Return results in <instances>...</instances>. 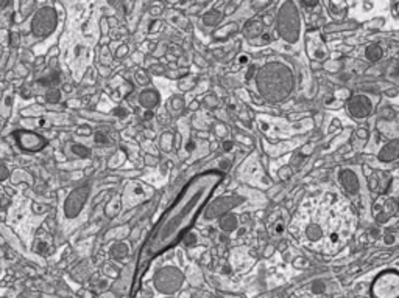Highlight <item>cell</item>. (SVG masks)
Masks as SVG:
<instances>
[{
  "label": "cell",
  "instance_id": "ba28073f",
  "mask_svg": "<svg viewBox=\"0 0 399 298\" xmlns=\"http://www.w3.org/2000/svg\"><path fill=\"white\" fill-rule=\"evenodd\" d=\"M342 183H343V186L346 188V191H349L351 194L357 193V190H359L357 177L354 176V172H351V171H345L342 174Z\"/></svg>",
  "mask_w": 399,
  "mask_h": 298
},
{
  "label": "cell",
  "instance_id": "277c9868",
  "mask_svg": "<svg viewBox=\"0 0 399 298\" xmlns=\"http://www.w3.org/2000/svg\"><path fill=\"white\" fill-rule=\"evenodd\" d=\"M89 194V188L88 186H81V188L75 190L74 193H72L69 197H67V201H66V205H64V211H66V216L67 218H75L84 202H86V197Z\"/></svg>",
  "mask_w": 399,
  "mask_h": 298
},
{
  "label": "cell",
  "instance_id": "8992f818",
  "mask_svg": "<svg viewBox=\"0 0 399 298\" xmlns=\"http://www.w3.org/2000/svg\"><path fill=\"white\" fill-rule=\"evenodd\" d=\"M349 109H351L353 115H356V117H365V115L370 114L371 106H370V103H368V99H367V98H364V96H357V98L353 99V103L349 104Z\"/></svg>",
  "mask_w": 399,
  "mask_h": 298
},
{
  "label": "cell",
  "instance_id": "6da1fadb",
  "mask_svg": "<svg viewBox=\"0 0 399 298\" xmlns=\"http://www.w3.org/2000/svg\"><path fill=\"white\" fill-rule=\"evenodd\" d=\"M222 171H206L193 177L165 210L154 230L143 242L139 255L137 280L143 275L145 267L158 255L176 245L193 225L203 207L208 204L212 193L223 180Z\"/></svg>",
  "mask_w": 399,
  "mask_h": 298
},
{
  "label": "cell",
  "instance_id": "9a60e30c",
  "mask_svg": "<svg viewBox=\"0 0 399 298\" xmlns=\"http://www.w3.org/2000/svg\"><path fill=\"white\" fill-rule=\"evenodd\" d=\"M47 98H48V101H58L59 93H58V92H52V93H48V95H47Z\"/></svg>",
  "mask_w": 399,
  "mask_h": 298
},
{
  "label": "cell",
  "instance_id": "30bf717a",
  "mask_svg": "<svg viewBox=\"0 0 399 298\" xmlns=\"http://www.w3.org/2000/svg\"><path fill=\"white\" fill-rule=\"evenodd\" d=\"M398 155V149H396V143H392L389 146L384 148V151L381 152V158L382 160H393Z\"/></svg>",
  "mask_w": 399,
  "mask_h": 298
},
{
  "label": "cell",
  "instance_id": "5bb4252c",
  "mask_svg": "<svg viewBox=\"0 0 399 298\" xmlns=\"http://www.w3.org/2000/svg\"><path fill=\"white\" fill-rule=\"evenodd\" d=\"M74 152H77V154H80V155H83V157H88L91 152H89V149H86L84 146H81V145H75L74 146Z\"/></svg>",
  "mask_w": 399,
  "mask_h": 298
},
{
  "label": "cell",
  "instance_id": "5b68a950",
  "mask_svg": "<svg viewBox=\"0 0 399 298\" xmlns=\"http://www.w3.org/2000/svg\"><path fill=\"white\" fill-rule=\"evenodd\" d=\"M16 135V140H17V145L23 149V151H30V152H34V151H39L45 146V140L42 139L41 135L34 134V132H30V131H19L14 134Z\"/></svg>",
  "mask_w": 399,
  "mask_h": 298
},
{
  "label": "cell",
  "instance_id": "3957f363",
  "mask_svg": "<svg viewBox=\"0 0 399 298\" xmlns=\"http://www.w3.org/2000/svg\"><path fill=\"white\" fill-rule=\"evenodd\" d=\"M55 25H56L55 11L52 8H44L34 16L31 30L38 37H42V36L50 34L55 28Z\"/></svg>",
  "mask_w": 399,
  "mask_h": 298
},
{
  "label": "cell",
  "instance_id": "d6986e66",
  "mask_svg": "<svg viewBox=\"0 0 399 298\" xmlns=\"http://www.w3.org/2000/svg\"><path fill=\"white\" fill-rule=\"evenodd\" d=\"M3 5H5V2H0V8H2Z\"/></svg>",
  "mask_w": 399,
  "mask_h": 298
},
{
  "label": "cell",
  "instance_id": "52a82bcc",
  "mask_svg": "<svg viewBox=\"0 0 399 298\" xmlns=\"http://www.w3.org/2000/svg\"><path fill=\"white\" fill-rule=\"evenodd\" d=\"M237 199H240V197H220L219 201L214 204V207H211V210H209L211 213L208 216H215V215H219L220 211L229 210L231 207H234L236 204L240 202V201H237Z\"/></svg>",
  "mask_w": 399,
  "mask_h": 298
},
{
  "label": "cell",
  "instance_id": "9c48e42d",
  "mask_svg": "<svg viewBox=\"0 0 399 298\" xmlns=\"http://www.w3.org/2000/svg\"><path fill=\"white\" fill-rule=\"evenodd\" d=\"M140 103L145 107H153L156 103H158V95H156L154 92H145L140 96Z\"/></svg>",
  "mask_w": 399,
  "mask_h": 298
},
{
  "label": "cell",
  "instance_id": "8fae6325",
  "mask_svg": "<svg viewBox=\"0 0 399 298\" xmlns=\"http://www.w3.org/2000/svg\"><path fill=\"white\" fill-rule=\"evenodd\" d=\"M367 56H368V59H371V61H378V59H381V56H382V50H381V47H379V45H370L368 50H367Z\"/></svg>",
  "mask_w": 399,
  "mask_h": 298
},
{
  "label": "cell",
  "instance_id": "4fadbf2b",
  "mask_svg": "<svg viewBox=\"0 0 399 298\" xmlns=\"http://www.w3.org/2000/svg\"><path fill=\"white\" fill-rule=\"evenodd\" d=\"M307 234H309V238H312V239H318L320 236H321V228L317 227V225H312V227L307 230Z\"/></svg>",
  "mask_w": 399,
  "mask_h": 298
},
{
  "label": "cell",
  "instance_id": "7a4b0ae2",
  "mask_svg": "<svg viewBox=\"0 0 399 298\" xmlns=\"http://www.w3.org/2000/svg\"><path fill=\"white\" fill-rule=\"evenodd\" d=\"M399 278L396 272H385L373 286V298H398Z\"/></svg>",
  "mask_w": 399,
  "mask_h": 298
},
{
  "label": "cell",
  "instance_id": "2e32d148",
  "mask_svg": "<svg viewBox=\"0 0 399 298\" xmlns=\"http://www.w3.org/2000/svg\"><path fill=\"white\" fill-rule=\"evenodd\" d=\"M95 142H97V143H108V140L105 139V135H103V134H97V135H95Z\"/></svg>",
  "mask_w": 399,
  "mask_h": 298
},
{
  "label": "cell",
  "instance_id": "e0dca14e",
  "mask_svg": "<svg viewBox=\"0 0 399 298\" xmlns=\"http://www.w3.org/2000/svg\"><path fill=\"white\" fill-rule=\"evenodd\" d=\"M125 114H127V110H122V109H117V110H116V115H120V117H122V115H125Z\"/></svg>",
  "mask_w": 399,
  "mask_h": 298
},
{
  "label": "cell",
  "instance_id": "ac0fdd59",
  "mask_svg": "<svg viewBox=\"0 0 399 298\" xmlns=\"http://www.w3.org/2000/svg\"><path fill=\"white\" fill-rule=\"evenodd\" d=\"M231 146H233V145H231V143H229V142H226V143H225V148H226V151H229V149H231Z\"/></svg>",
  "mask_w": 399,
  "mask_h": 298
},
{
  "label": "cell",
  "instance_id": "7c38bea8",
  "mask_svg": "<svg viewBox=\"0 0 399 298\" xmlns=\"http://www.w3.org/2000/svg\"><path fill=\"white\" fill-rule=\"evenodd\" d=\"M220 227L223 230H234L236 228V219H234V216H225L222 219Z\"/></svg>",
  "mask_w": 399,
  "mask_h": 298
}]
</instances>
